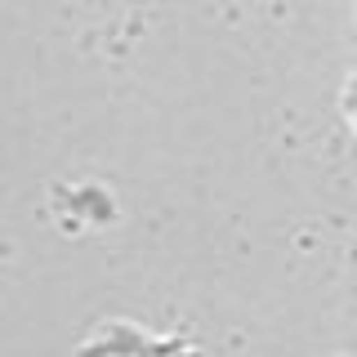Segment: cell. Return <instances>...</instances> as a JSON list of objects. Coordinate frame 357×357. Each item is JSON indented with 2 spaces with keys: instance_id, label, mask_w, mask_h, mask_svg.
Listing matches in <instances>:
<instances>
[{
  "instance_id": "6da1fadb",
  "label": "cell",
  "mask_w": 357,
  "mask_h": 357,
  "mask_svg": "<svg viewBox=\"0 0 357 357\" xmlns=\"http://www.w3.org/2000/svg\"><path fill=\"white\" fill-rule=\"evenodd\" d=\"M59 192L67 197L63 206L76 210V223H112L116 219V201H112V192L103 183H81V188H59Z\"/></svg>"
},
{
  "instance_id": "7a4b0ae2",
  "label": "cell",
  "mask_w": 357,
  "mask_h": 357,
  "mask_svg": "<svg viewBox=\"0 0 357 357\" xmlns=\"http://www.w3.org/2000/svg\"><path fill=\"white\" fill-rule=\"evenodd\" d=\"M344 112H357V72L344 81Z\"/></svg>"
},
{
  "instance_id": "3957f363",
  "label": "cell",
  "mask_w": 357,
  "mask_h": 357,
  "mask_svg": "<svg viewBox=\"0 0 357 357\" xmlns=\"http://www.w3.org/2000/svg\"><path fill=\"white\" fill-rule=\"evenodd\" d=\"M353 259H357V245H353Z\"/></svg>"
}]
</instances>
